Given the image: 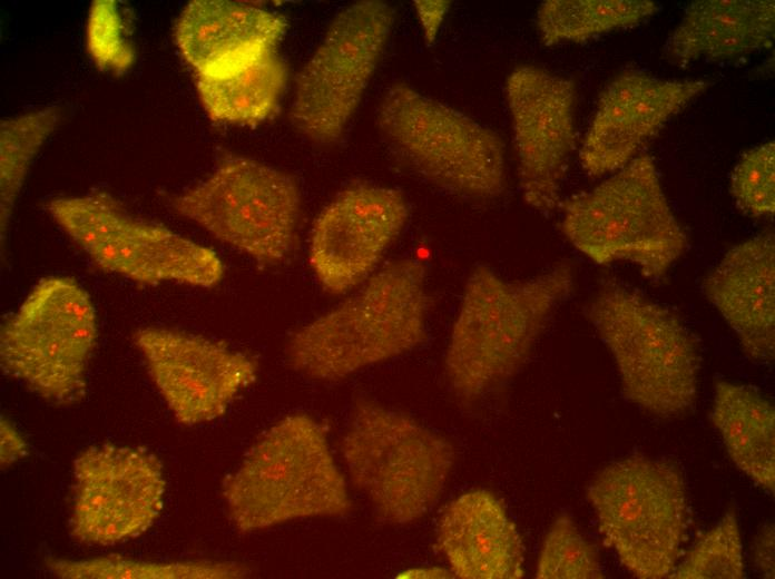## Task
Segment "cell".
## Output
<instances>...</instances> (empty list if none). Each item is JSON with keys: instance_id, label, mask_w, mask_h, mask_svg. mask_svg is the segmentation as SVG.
I'll return each mask as SVG.
<instances>
[{"instance_id": "6da1fadb", "label": "cell", "mask_w": 775, "mask_h": 579, "mask_svg": "<svg viewBox=\"0 0 775 579\" xmlns=\"http://www.w3.org/2000/svg\"><path fill=\"white\" fill-rule=\"evenodd\" d=\"M573 283V269L567 263L518 281L485 265L473 267L443 355L452 393L473 403L512 380Z\"/></svg>"}, {"instance_id": "7a4b0ae2", "label": "cell", "mask_w": 775, "mask_h": 579, "mask_svg": "<svg viewBox=\"0 0 775 579\" xmlns=\"http://www.w3.org/2000/svg\"><path fill=\"white\" fill-rule=\"evenodd\" d=\"M426 267L415 258L389 262L347 300L288 337L290 366L334 382L409 353L428 338Z\"/></svg>"}, {"instance_id": "3957f363", "label": "cell", "mask_w": 775, "mask_h": 579, "mask_svg": "<svg viewBox=\"0 0 775 579\" xmlns=\"http://www.w3.org/2000/svg\"><path fill=\"white\" fill-rule=\"evenodd\" d=\"M228 519L242 532L343 516L353 501L325 426L305 413L271 425L222 484Z\"/></svg>"}, {"instance_id": "277c9868", "label": "cell", "mask_w": 775, "mask_h": 579, "mask_svg": "<svg viewBox=\"0 0 775 579\" xmlns=\"http://www.w3.org/2000/svg\"><path fill=\"white\" fill-rule=\"evenodd\" d=\"M339 449L349 482L376 518L392 526L428 516L455 462L454 446L444 435L366 398L352 406Z\"/></svg>"}, {"instance_id": "5b68a950", "label": "cell", "mask_w": 775, "mask_h": 579, "mask_svg": "<svg viewBox=\"0 0 775 579\" xmlns=\"http://www.w3.org/2000/svg\"><path fill=\"white\" fill-rule=\"evenodd\" d=\"M585 313L612 355L628 401L659 418L695 405L699 350L674 313L618 283L604 285Z\"/></svg>"}, {"instance_id": "8992f818", "label": "cell", "mask_w": 775, "mask_h": 579, "mask_svg": "<svg viewBox=\"0 0 775 579\" xmlns=\"http://www.w3.org/2000/svg\"><path fill=\"white\" fill-rule=\"evenodd\" d=\"M561 229L593 263L627 262L651 279L663 277L687 246L686 233L648 154L568 199L562 206Z\"/></svg>"}, {"instance_id": "52a82bcc", "label": "cell", "mask_w": 775, "mask_h": 579, "mask_svg": "<svg viewBox=\"0 0 775 579\" xmlns=\"http://www.w3.org/2000/svg\"><path fill=\"white\" fill-rule=\"evenodd\" d=\"M376 125L402 161L436 188L473 200L504 193L502 138L455 108L398 82L383 94Z\"/></svg>"}, {"instance_id": "ba28073f", "label": "cell", "mask_w": 775, "mask_h": 579, "mask_svg": "<svg viewBox=\"0 0 775 579\" xmlns=\"http://www.w3.org/2000/svg\"><path fill=\"white\" fill-rule=\"evenodd\" d=\"M588 501L604 542L640 579L670 577L688 528L680 470L635 454L605 465L591 479Z\"/></svg>"}, {"instance_id": "9c48e42d", "label": "cell", "mask_w": 775, "mask_h": 579, "mask_svg": "<svg viewBox=\"0 0 775 579\" xmlns=\"http://www.w3.org/2000/svg\"><path fill=\"white\" fill-rule=\"evenodd\" d=\"M97 338L87 291L68 276L46 277L2 325L1 370L47 402L70 405L86 395Z\"/></svg>"}, {"instance_id": "30bf717a", "label": "cell", "mask_w": 775, "mask_h": 579, "mask_svg": "<svg viewBox=\"0 0 775 579\" xmlns=\"http://www.w3.org/2000/svg\"><path fill=\"white\" fill-rule=\"evenodd\" d=\"M52 219L101 269L143 284L213 287L224 276L217 254L165 226L133 216L106 192L56 197Z\"/></svg>"}, {"instance_id": "8fae6325", "label": "cell", "mask_w": 775, "mask_h": 579, "mask_svg": "<svg viewBox=\"0 0 775 579\" xmlns=\"http://www.w3.org/2000/svg\"><path fill=\"white\" fill-rule=\"evenodd\" d=\"M169 202L180 216L262 265L281 263L294 247L298 186L255 159L223 157L208 176Z\"/></svg>"}, {"instance_id": "7c38bea8", "label": "cell", "mask_w": 775, "mask_h": 579, "mask_svg": "<svg viewBox=\"0 0 775 579\" xmlns=\"http://www.w3.org/2000/svg\"><path fill=\"white\" fill-rule=\"evenodd\" d=\"M393 9L382 1L344 8L295 78L293 126L307 138L335 143L357 109L391 33Z\"/></svg>"}, {"instance_id": "4fadbf2b", "label": "cell", "mask_w": 775, "mask_h": 579, "mask_svg": "<svg viewBox=\"0 0 775 579\" xmlns=\"http://www.w3.org/2000/svg\"><path fill=\"white\" fill-rule=\"evenodd\" d=\"M163 463L146 449L99 444L72 463L69 529L90 546H112L145 533L165 503Z\"/></svg>"}, {"instance_id": "5bb4252c", "label": "cell", "mask_w": 775, "mask_h": 579, "mask_svg": "<svg viewBox=\"0 0 775 579\" xmlns=\"http://www.w3.org/2000/svg\"><path fill=\"white\" fill-rule=\"evenodd\" d=\"M522 197L533 209L551 213L576 147V84L542 67L514 68L506 81Z\"/></svg>"}, {"instance_id": "9a60e30c", "label": "cell", "mask_w": 775, "mask_h": 579, "mask_svg": "<svg viewBox=\"0 0 775 579\" xmlns=\"http://www.w3.org/2000/svg\"><path fill=\"white\" fill-rule=\"evenodd\" d=\"M134 338L158 392L184 425L220 418L257 379L253 356L213 338L168 327H145Z\"/></svg>"}, {"instance_id": "2e32d148", "label": "cell", "mask_w": 775, "mask_h": 579, "mask_svg": "<svg viewBox=\"0 0 775 579\" xmlns=\"http://www.w3.org/2000/svg\"><path fill=\"white\" fill-rule=\"evenodd\" d=\"M408 216L406 199L395 188L356 183L343 189L322 209L311 234L310 264L323 288L340 295L364 283Z\"/></svg>"}, {"instance_id": "e0dca14e", "label": "cell", "mask_w": 775, "mask_h": 579, "mask_svg": "<svg viewBox=\"0 0 775 579\" xmlns=\"http://www.w3.org/2000/svg\"><path fill=\"white\" fill-rule=\"evenodd\" d=\"M710 85L703 79L670 80L637 70L620 72L599 95L579 150L582 169L595 178L621 169Z\"/></svg>"}, {"instance_id": "ac0fdd59", "label": "cell", "mask_w": 775, "mask_h": 579, "mask_svg": "<svg viewBox=\"0 0 775 579\" xmlns=\"http://www.w3.org/2000/svg\"><path fill=\"white\" fill-rule=\"evenodd\" d=\"M434 547L460 579H519L524 546L504 502L485 488L468 489L440 510Z\"/></svg>"}, {"instance_id": "d6986e66", "label": "cell", "mask_w": 775, "mask_h": 579, "mask_svg": "<svg viewBox=\"0 0 775 579\" xmlns=\"http://www.w3.org/2000/svg\"><path fill=\"white\" fill-rule=\"evenodd\" d=\"M704 292L751 360L775 352V237L762 232L729 248L704 281Z\"/></svg>"}, {"instance_id": "ffe728a7", "label": "cell", "mask_w": 775, "mask_h": 579, "mask_svg": "<svg viewBox=\"0 0 775 579\" xmlns=\"http://www.w3.org/2000/svg\"><path fill=\"white\" fill-rule=\"evenodd\" d=\"M287 29L282 14L224 0L189 2L175 23V42L195 75L238 67L275 48Z\"/></svg>"}, {"instance_id": "44dd1931", "label": "cell", "mask_w": 775, "mask_h": 579, "mask_svg": "<svg viewBox=\"0 0 775 579\" xmlns=\"http://www.w3.org/2000/svg\"><path fill=\"white\" fill-rule=\"evenodd\" d=\"M773 0L691 2L667 38L665 55L676 63L728 61L772 47Z\"/></svg>"}, {"instance_id": "7402d4cb", "label": "cell", "mask_w": 775, "mask_h": 579, "mask_svg": "<svg viewBox=\"0 0 775 579\" xmlns=\"http://www.w3.org/2000/svg\"><path fill=\"white\" fill-rule=\"evenodd\" d=\"M710 421L735 465L756 485L774 492L775 411L752 386L718 381Z\"/></svg>"}, {"instance_id": "603a6c76", "label": "cell", "mask_w": 775, "mask_h": 579, "mask_svg": "<svg viewBox=\"0 0 775 579\" xmlns=\"http://www.w3.org/2000/svg\"><path fill=\"white\" fill-rule=\"evenodd\" d=\"M287 68L275 51L229 70L195 75L199 100L216 122L257 125L277 110Z\"/></svg>"}, {"instance_id": "cb8c5ba5", "label": "cell", "mask_w": 775, "mask_h": 579, "mask_svg": "<svg viewBox=\"0 0 775 579\" xmlns=\"http://www.w3.org/2000/svg\"><path fill=\"white\" fill-rule=\"evenodd\" d=\"M657 11L650 0H547L537 10L536 23L546 46L580 43L639 26Z\"/></svg>"}, {"instance_id": "d4e9b609", "label": "cell", "mask_w": 775, "mask_h": 579, "mask_svg": "<svg viewBox=\"0 0 775 579\" xmlns=\"http://www.w3.org/2000/svg\"><path fill=\"white\" fill-rule=\"evenodd\" d=\"M45 568L60 579H236L251 570L235 561H143L119 555L70 560L45 558Z\"/></svg>"}, {"instance_id": "484cf974", "label": "cell", "mask_w": 775, "mask_h": 579, "mask_svg": "<svg viewBox=\"0 0 775 579\" xmlns=\"http://www.w3.org/2000/svg\"><path fill=\"white\" fill-rule=\"evenodd\" d=\"M61 117L58 107L4 119L0 124V220L1 244L31 163Z\"/></svg>"}, {"instance_id": "4316f807", "label": "cell", "mask_w": 775, "mask_h": 579, "mask_svg": "<svg viewBox=\"0 0 775 579\" xmlns=\"http://www.w3.org/2000/svg\"><path fill=\"white\" fill-rule=\"evenodd\" d=\"M538 579H600L604 571L596 547L571 516L558 514L543 537L536 563Z\"/></svg>"}, {"instance_id": "83f0119b", "label": "cell", "mask_w": 775, "mask_h": 579, "mask_svg": "<svg viewBox=\"0 0 775 579\" xmlns=\"http://www.w3.org/2000/svg\"><path fill=\"white\" fill-rule=\"evenodd\" d=\"M745 577L744 546L734 512L725 513L677 565L669 578L742 579Z\"/></svg>"}, {"instance_id": "f1b7e54d", "label": "cell", "mask_w": 775, "mask_h": 579, "mask_svg": "<svg viewBox=\"0 0 775 579\" xmlns=\"http://www.w3.org/2000/svg\"><path fill=\"white\" fill-rule=\"evenodd\" d=\"M730 194L737 207L751 216L774 215V140L754 146L740 156L730 176Z\"/></svg>"}, {"instance_id": "f546056e", "label": "cell", "mask_w": 775, "mask_h": 579, "mask_svg": "<svg viewBox=\"0 0 775 579\" xmlns=\"http://www.w3.org/2000/svg\"><path fill=\"white\" fill-rule=\"evenodd\" d=\"M117 1H94L87 21V47L96 66L104 71L122 73L135 60L129 23Z\"/></svg>"}, {"instance_id": "4dcf8cb0", "label": "cell", "mask_w": 775, "mask_h": 579, "mask_svg": "<svg viewBox=\"0 0 775 579\" xmlns=\"http://www.w3.org/2000/svg\"><path fill=\"white\" fill-rule=\"evenodd\" d=\"M414 8L421 22L424 39L428 45L435 41L440 26L450 8L447 0L414 1Z\"/></svg>"}, {"instance_id": "1f68e13d", "label": "cell", "mask_w": 775, "mask_h": 579, "mask_svg": "<svg viewBox=\"0 0 775 579\" xmlns=\"http://www.w3.org/2000/svg\"><path fill=\"white\" fill-rule=\"evenodd\" d=\"M28 452V445L14 425L1 416L0 422V461L2 468L22 459Z\"/></svg>"}, {"instance_id": "d6a6232c", "label": "cell", "mask_w": 775, "mask_h": 579, "mask_svg": "<svg viewBox=\"0 0 775 579\" xmlns=\"http://www.w3.org/2000/svg\"><path fill=\"white\" fill-rule=\"evenodd\" d=\"M754 562L763 577L774 578V527L768 524L757 536L754 543Z\"/></svg>"}, {"instance_id": "836d02e7", "label": "cell", "mask_w": 775, "mask_h": 579, "mask_svg": "<svg viewBox=\"0 0 775 579\" xmlns=\"http://www.w3.org/2000/svg\"><path fill=\"white\" fill-rule=\"evenodd\" d=\"M396 578L403 579H439L452 578L451 571L445 566H413L399 571Z\"/></svg>"}]
</instances>
